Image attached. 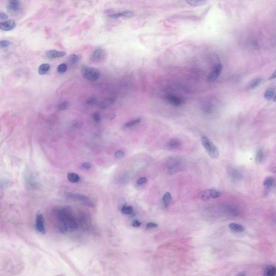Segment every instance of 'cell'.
I'll use <instances>...</instances> for the list:
<instances>
[{
  "label": "cell",
  "mask_w": 276,
  "mask_h": 276,
  "mask_svg": "<svg viewBox=\"0 0 276 276\" xmlns=\"http://www.w3.org/2000/svg\"><path fill=\"white\" fill-rule=\"evenodd\" d=\"M57 226L60 231L70 232L78 227L77 222L72 212L66 208H60L54 212Z\"/></svg>",
  "instance_id": "obj_1"
},
{
  "label": "cell",
  "mask_w": 276,
  "mask_h": 276,
  "mask_svg": "<svg viewBox=\"0 0 276 276\" xmlns=\"http://www.w3.org/2000/svg\"><path fill=\"white\" fill-rule=\"evenodd\" d=\"M201 143L208 155L212 159H217L219 157V150L217 147L212 143L208 138L203 136L202 137Z\"/></svg>",
  "instance_id": "obj_2"
},
{
  "label": "cell",
  "mask_w": 276,
  "mask_h": 276,
  "mask_svg": "<svg viewBox=\"0 0 276 276\" xmlns=\"http://www.w3.org/2000/svg\"><path fill=\"white\" fill-rule=\"evenodd\" d=\"M81 72L84 78L91 82L97 81L101 77V72L99 70L96 68L85 65L82 67Z\"/></svg>",
  "instance_id": "obj_3"
},
{
  "label": "cell",
  "mask_w": 276,
  "mask_h": 276,
  "mask_svg": "<svg viewBox=\"0 0 276 276\" xmlns=\"http://www.w3.org/2000/svg\"><path fill=\"white\" fill-rule=\"evenodd\" d=\"M66 197L69 199L75 201L79 202L85 206H90V207H94L95 204L88 196L84 195L83 194L78 193H67L65 194Z\"/></svg>",
  "instance_id": "obj_4"
},
{
  "label": "cell",
  "mask_w": 276,
  "mask_h": 276,
  "mask_svg": "<svg viewBox=\"0 0 276 276\" xmlns=\"http://www.w3.org/2000/svg\"><path fill=\"white\" fill-rule=\"evenodd\" d=\"M222 69H223V67L221 64L218 63L215 65L214 67L212 70V71L210 72V73L208 76V78H207L208 81L210 82H212L216 80L221 75L222 71Z\"/></svg>",
  "instance_id": "obj_5"
},
{
  "label": "cell",
  "mask_w": 276,
  "mask_h": 276,
  "mask_svg": "<svg viewBox=\"0 0 276 276\" xmlns=\"http://www.w3.org/2000/svg\"><path fill=\"white\" fill-rule=\"evenodd\" d=\"M35 227L37 231L41 233H45V228L44 225V217L41 214H38L36 216Z\"/></svg>",
  "instance_id": "obj_6"
},
{
  "label": "cell",
  "mask_w": 276,
  "mask_h": 276,
  "mask_svg": "<svg viewBox=\"0 0 276 276\" xmlns=\"http://www.w3.org/2000/svg\"><path fill=\"white\" fill-rule=\"evenodd\" d=\"M16 22L14 20H9L0 23V29L2 31H8L15 28Z\"/></svg>",
  "instance_id": "obj_7"
},
{
  "label": "cell",
  "mask_w": 276,
  "mask_h": 276,
  "mask_svg": "<svg viewBox=\"0 0 276 276\" xmlns=\"http://www.w3.org/2000/svg\"><path fill=\"white\" fill-rule=\"evenodd\" d=\"M180 160L176 158H170L167 163V168L170 172H175L178 170L181 166Z\"/></svg>",
  "instance_id": "obj_8"
},
{
  "label": "cell",
  "mask_w": 276,
  "mask_h": 276,
  "mask_svg": "<svg viewBox=\"0 0 276 276\" xmlns=\"http://www.w3.org/2000/svg\"><path fill=\"white\" fill-rule=\"evenodd\" d=\"M66 54L67 53L65 51H58L56 50H51L46 52V56L49 59L52 60L64 57Z\"/></svg>",
  "instance_id": "obj_9"
},
{
  "label": "cell",
  "mask_w": 276,
  "mask_h": 276,
  "mask_svg": "<svg viewBox=\"0 0 276 276\" xmlns=\"http://www.w3.org/2000/svg\"><path fill=\"white\" fill-rule=\"evenodd\" d=\"M228 174L230 178L234 182H238L240 181L242 178V174L238 172L237 170L235 169V168H229L228 169Z\"/></svg>",
  "instance_id": "obj_10"
},
{
  "label": "cell",
  "mask_w": 276,
  "mask_h": 276,
  "mask_svg": "<svg viewBox=\"0 0 276 276\" xmlns=\"http://www.w3.org/2000/svg\"><path fill=\"white\" fill-rule=\"evenodd\" d=\"M21 8V3L18 0H11L9 1L7 5L8 11L11 12H17L20 11Z\"/></svg>",
  "instance_id": "obj_11"
},
{
  "label": "cell",
  "mask_w": 276,
  "mask_h": 276,
  "mask_svg": "<svg viewBox=\"0 0 276 276\" xmlns=\"http://www.w3.org/2000/svg\"><path fill=\"white\" fill-rule=\"evenodd\" d=\"M104 56V51L101 48H98L93 51V54L91 55V59L93 62H101L103 59Z\"/></svg>",
  "instance_id": "obj_12"
},
{
  "label": "cell",
  "mask_w": 276,
  "mask_h": 276,
  "mask_svg": "<svg viewBox=\"0 0 276 276\" xmlns=\"http://www.w3.org/2000/svg\"><path fill=\"white\" fill-rule=\"evenodd\" d=\"M134 16V13L131 11H125L121 13H114L108 15V17L111 18H118L120 17L130 18Z\"/></svg>",
  "instance_id": "obj_13"
},
{
  "label": "cell",
  "mask_w": 276,
  "mask_h": 276,
  "mask_svg": "<svg viewBox=\"0 0 276 276\" xmlns=\"http://www.w3.org/2000/svg\"><path fill=\"white\" fill-rule=\"evenodd\" d=\"M166 99L169 103L174 106H181L183 104V101L181 98L173 95H169L166 96Z\"/></svg>",
  "instance_id": "obj_14"
},
{
  "label": "cell",
  "mask_w": 276,
  "mask_h": 276,
  "mask_svg": "<svg viewBox=\"0 0 276 276\" xmlns=\"http://www.w3.org/2000/svg\"><path fill=\"white\" fill-rule=\"evenodd\" d=\"M180 140L176 139H170L166 144L167 148L170 150H177L181 146Z\"/></svg>",
  "instance_id": "obj_15"
},
{
  "label": "cell",
  "mask_w": 276,
  "mask_h": 276,
  "mask_svg": "<svg viewBox=\"0 0 276 276\" xmlns=\"http://www.w3.org/2000/svg\"><path fill=\"white\" fill-rule=\"evenodd\" d=\"M276 266L274 265L266 266L263 271V276H276Z\"/></svg>",
  "instance_id": "obj_16"
},
{
  "label": "cell",
  "mask_w": 276,
  "mask_h": 276,
  "mask_svg": "<svg viewBox=\"0 0 276 276\" xmlns=\"http://www.w3.org/2000/svg\"><path fill=\"white\" fill-rule=\"evenodd\" d=\"M262 81V79L261 78H257L253 80H251L250 83L249 84L248 86V88L249 90H252L254 89L255 88H257L258 86L261 84Z\"/></svg>",
  "instance_id": "obj_17"
},
{
  "label": "cell",
  "mask_w": 276,
  "mask_h": 276,
  "mask_svg": "<svg viewBox=\"0 0 276 276\" xmlns=\"http://www.w3.org/2000/svg\"><path fill=\"white\" fill-rule=\"evenodd\" d=\"M229 227L230 229L232 230V231L235 232H242L245 229V228L243 225L235 223H231L229 224Z\"/></svg>",
  "instance_id": "obj_18"
},
{
  "label": "cell",
  "mask_w": 276,
  "mask_h": 276,
  "mask_svg": "<svg viewBox=\"0 0 276 276\" xmlns=\"http://www.w3.org/2000/svg\"><path fill=\"white\" fill-rule=\"evenodd\" d=\"M67 179L72 183H78L80 180L79 175L75 173H70L67 174Z\"/></svg>",
  "instance_id": "obj_19"
},
{
  "label": "cell",
  "mask_w": 276,
  "mask_h": 276,
  "mask_svg": "<svg viewBox=\"0 0 276 276\" xmlns=\"http://www.w3.org/2000/svg\"><path fill=\"white\" fill-rule=\"evenodd\" d=\"M199 197L203 201H208L209 199H212L210 189L200 192L199 194Z\"/></svg>",
  "instance_id": "obj_20"
},
{
  "label": "cell",
  "mask_w": 276,
  "mask_h": 276,
  "mask_svg": "<svg viewBox=\"0 0 276 276\" xmlns=\"http://www.w3.org/2000/svg\"><path fill=\"white\" fill-rule=\"evenodd\" d=\"M50 68V65L49 64L45 63L42 64L39 66V75H44L47 74Z\"/></svg>",
  "instance_id": "obj_21"
},
{
  "label": "cell",
  "mask_w": 276,
  "mask_h": 276,
  "mask_svg": "<svg viewBox=\"0 0 276 276\" xmlns=\"http://www.w3.org/2000/svg\"><path fill=\"white\" fill-rule=\"evenodd\" d=\"M275 183V181L274 178L272 177H268L265 178V180L264 181V186L266 188L270 189L274 187Z\"/></svg>",
  "instance_id": "obj_22"
},
{
  "label": "cell",
  "mask_w": 276,
  "mask_h": 276,
  "mask_svg": "<svg viewBox=\"0 0 276 276\" xmlns=\"http://www.w3.org/2000/svg\"><path fill=\"white\" fill-rule=\"evenodd\" d=\"M141 120L140 118H137V119L130 120L124 124V127L125 128H130V127L135 126V125H137L138 124H139L140 122H141Z\"/></svg>",
  "instance_id": "obj_23"
},
{
  "label": "cell",
  "mask_w": 276,
  "mask_h": 276,
  "mask_svg": "<svg viewBox=\"0 0 276 276\" xmlns=\"http://www.w3.org/2000/svg\"><path fill=\"white\" fill-rule=\"evenodd\" d=\"M171 200L172 196L169 192H167L165 194L163 198V203L165 205V206H169L171 202Z\"/></svg>",
  "instance_id": "obj_24"
},
{
  "label": "cell",
  "mask_w": 276,
  "mask_h": 276,
  "mask_svg": "<svg viewBox=\"0 0 276 276\" xmlns=\"http://www.w3.org/2000/svg\"><path fill=\"white\" fill-rule=\"evenodd\" d=\"M189 5L193 7H199L203 5L206 4V1H187L186 2Z\"/></svg>",
  "instance_id": "obj_25"
},
{
  "label": "cell",
  "mask_w": 276,
  "mask_h": 276,
  "mask_svg": "<svg viewBox=\"0 0 276 276\" xmlns=\"http://www.w3.org/2000/svg\"><path fill=\"white\" fill-rule=\"evenodd\" d=\"M275 90L274 88H269L266 91L264 94V97L267 100H270L274 95Z\"/></svg>",
  "instance_id": "obj_26"
},
{
  "label": "cell",
  "mask_w": 276,
  "mask_h": 276,
  "mask_svg": "<svg viewBox=\"0 0 276 276\" xmlns=\"http://www.w3.org/2000/svg\"><path fill=\"white\" fill-rule=\"evenodd\" d=\"M121 212L125 215H131L134 212V209L132 206H125L120 209Z\"/></svg>",
  "instance_id": "obj_27"
},
{
  "label": "cell",
  "mask_w": 276,
  "mask_h": 276,
  "mask_svg": "<svg viewBox=\"0 0 276 276\" xmlns=\"http://www.w3.org/2000/svg\"><path fill=\"white\" fill-rule=\"evenodd\" d=\"M68 60L71 64L73 65L76 64L79 60V57L77 55L75 54H70L68 58Z\"/></svg>",
  "instance_id": "obj_28"
},
{
  "label": "cell",
  "mask_w": 276,
  "mask_h": 276,
  "mask_svg": "<svg viewBox=\"0 0 276 276\" xmlns=\"http://www.w3.org/2000/svg\"><path fill=\"white\" fill-rule=\"evenodd\" d=\"M264 159V153L263 150H259L256 155V160L258 163H262Z\"/></svg>",
  "instance_id": "obj_29"
},
{
  "label": "cell",
  "mask_w": 276,
  "mask_h": 276,
  "mask_svg": "<svg viewBox=\"0 0 276 276\" xmlns=\"http://www.w3.org/2000/svg\"><path fill=\"white\" fill-rule=\"evenodd\" d=\"M67 67L66 64L62 63L59 65L57 68V71L60 73H63L67 71Z\"/></svg>",
  "instance_id": "obj_30"
},
{
  "label": "cell",
  "mask_w": 276,
  "mask_h": 276,
  "mask_svg": "<svg viewBox=\"0 0 276 276\" xmlns=\"http://www.w3.org/2000/svg\"><path fill=\"white\" fill-rule=\"evenodd\" d=\"M210 191L212 198V199H216L221 195V192L219 191H217L216 189H210Z\"/></svg>",
  "instance_id": "obj_31"
},
{
  "label": "cell",
  "mask_w": 276,
  "mask_h": 276,
  "mask_svg": "<svg viewBox=\"0 0 276 276\" xmlns=\"http://www.w3.org/2000/svg\"><path fill=\"white\" fill-rule=\"evenodd\" d=\"M113 99H108V100H106V101H103L101 104V106L102 107V108H105V107H106L107 106H109L110 105H111V104L113 103Z\"/></svg>",
  "instance_id": "obj_32"
},
{
  "label": "cell",
  "mask_w": 276,
  "mask_h": 276,
  "mask_svg": "<svg viewBox=\"0 0 276 276\" xmlns=\"http://www.w3.org/2000/svg\"><path fill=\"white\" fill-rule=\"evenodd\" d=\"M10 45V42L7 40H2L0 42V48L3 49L9 47Z\"/></svg>",
  "instance_id": "obj_33"
},
{
  "label": "cell",
  "mask_w": 276,
  "mask_h": 276,
  "mask_svg": "<svg viewBox=\"0 0 276 276\" xmlns=\"http://www.w3.org/2000/svg\"><path fill=\"white\" fill-rule=\"evenodd\" d=\"M125 155V152L122 150H118L116 153V157L118 159H120L124 157Z\"/></svg>",
  "instance_id": "obj_34"
},
{
  "label": "cell",
  "mask_w": 276,
  "mask_h": 276,
  "mask_svg": "<svg viewBox=\"0 0 276 276\" xmlns=\"http://www.w3.org/2000/svg\"><path fill=\"white\" fill-rule=\"evenodd\" d=\"M147 182V178H144V177H142V178H141L139 179H138V180L137 181V183L138 185H142L145 184Z\"/></svg>",
  "instance_id": "obj_35"
},
{
  "label": "cell",
  "mask_w": 276,
  "mask_h": 276,
  "mask_svg": "<svg viewBox=\"0 0 276 276\" xmlns=\"http://www.w3.org/2000/svg\"><path fill=\"white\" fill-rule=\"evenodd\" d=\"M92 118L96 122H99L101 121V115L98 113H95L92 115Z\"/></svg>",
  "instance_id": "obj_36"
},
{
  "label": "cell",
  "mask_w": 276,
  "mask_h": 276,
  "mask_svg": "<svg viewBox=\"0 0 276 276\" xmlns=\"http://www.w3.org/2000/svg\"><path fill=\"white\" fill-rule=\"evenodd\" d=\"M146 227V228H147V229H153V228H157L158 227V225L155 223L151 222V223H147Z\"/></svg>",
  "instance_id": "obj_37"
},
{
  "label": "cell",
  "mask_w": 276,
  "mask_h": 276,
  "mask_svg": "<svg viewBox=\"0 0 276 276\" xmlns=\"http://www.w3.org/2000/svg\"><path fill=\"white\" fill-rule=\"evenodd\" d=\"M67 106H68V103H67L66 101H64V102H63L62 103L60 104V106H59V108L61 110H64L67 108Z\"/></svg>",
  "instance_id": "obj_38"
},
{
  "label": "cell",
  "mask_w": 276,
  "mask_h": 276,
  "mask_svg": "<svg viewBox=\"0 0 276 276\" xmlns=\"http://www.w3.org/2000/svg\"><path fill=\"white\" fill-rule=\"evenodd\" d=\"M82 168H83V169H90L91 168L92 166H91L90 163H85L82 164Z\"/></svg>",
  "instance_id": "obj_39"
},
{
  "label": "cell",
  "mask_w": 276,
  "mask_h": 276,
  "mask_svg": "<svg viewBox=\"0 0 276 276\" xmlns=\"http://www.w3.org/2000/svg\"><path fill=\"white\" fill-rule=\"evenodd\" d=\"M132 225L134 227H139L141 225V222H140L138 220H134L132 222Z\"/></svg>",
  "instance_id": "obj_40"
},
{
  "label": "cell",
  "mask_w": 276,
  "mask_h": 276,
  "mask_svg": "<svg viewBox=\"0 0 276 276\" xmlns=\"http://www.w3.org/2000/svg\"><path fill=\"white\" fill-rule=\"evenodd\" d=\"M126 201L123 199H121V201H119V206L120 207V209H121L122 207L126 206Z\"/></svg>",
  "instance_id": "obj_41"
},
{
  "label": "cell",
  "mask_w": 276,
  "mask_h": 276,
  "mask_svg": "<svg viewBox=\"0 0 276 276\" xmlns=\"http://www.w3.org/2000/svg\"><path fill=\"white\" fill-rule=\"evenodd\" d=\"M0 18L1 20H6L8 18V15L3 12H1L0 13Z\"/></svg>",
  "instance_id": "obj_42"
},
{
  "label": "cell",
  "mask_w": 276,
  "mask_h": 276,
  "mask_svg": "<svg viewBox=\"0 0 276 276\" xmlns=\"http://www.w3.org/2000/svg\"><path fill=\"white\" fill-rule=\"evenodd\" d=\"M276 78V69L275 70V71L273 72V73L271 75L270 77L269 78L270 80H272V79H275Z\"/></svg>",
  "instance_id": "obj_43"
},
{
  "label": "cell",
  "mask_w": 276,
  "mask_h": 276,
  "mask_svg": "<svg viewBox=\"0 0 276 276\" xmlns=\"http://www.w3.org/2000/svg\"><path fill=\"white\" fill-rule=\"evenodd\" d=\"M237 276H245V274L244 273H240Z\"/></svg>",
  "instance_id": "obj_44"
},
{
  "label": "cell",
  "mask_w": 276,
  "mask_h": 276,
  "mask_svg": "<svg viewBox=\"0 0 276 276\" xmlns=\"http://www.w3.org/2000/svg\"><path fill=\"white\" fill-rule=\"evenodd\" d=\"M274 101H276V95L275 96V97H274Z\"/></svg>",
  "instance_id": "obj_45"
}]
</instances>
